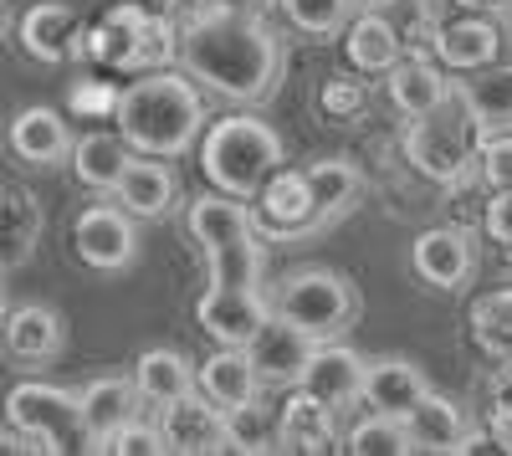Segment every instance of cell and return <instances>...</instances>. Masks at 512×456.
I'll return each mask as SVG.
<instances>
[{"instance_id":"f1b7e54d","label":"cell","mask_w":512,"mask_h":456,"mask_svg":"<svg viewBox=\"0 0 512 456\" xmlns=\"http://www.w3.org/2000/svg\"><path fill=\"white\" fill-rule=\"evenodd\" d=\"M41 241V200L21 185H0V272L26 267Z\"/></svg>"},{"instance_id":"cb8c5ba5","label":"cell","mask_w":512,"mask_h":456,"mask_svg":"<svg viewBox=\"0 0 512 456\" xmlns=\"http://www.w3.org/2000/svg\"><path fill=\"white\" fill-rule=\"evenodd\" d=\"M195 390L210 395L221 410H231V405H241L251 395H267L262 375H256V364L246 354V344H216V354L195 369Z\"/></svg>"},{"instance_id":"ba28073f","label":"cell","mask_w":512,"mask_h":456,"mask_svg":"<svg viewBox=\"0 0 512 456\" xmlns=\"http://www.w3.org/2000/svg\"><path fill=\"white\" fill-rule=\"evenodd\" d=\"M6 421L11 431L31 436L36 451H88V431H82L77 395L47 380H21L6 395Z\"/></svg>"},{"instance_id":"8d00e7d4","label":"cell","mask_w":512,"mask_h":456,"mask_svg":"<svg viewBox=\"0 0 512 456\" xmlns=\"http://www.w3.org/2000/svg\"><path fill=\"white\" fill-rule=\"evenodd\" d=\"M472 170L482 175L487 190H512V134H487L477 144V164Z\"/></svg>"},{"instance_id":"7bdbcfd3","label":"cell","mask_w":512,"mask_h":456,"mask_svg":"<svg viewBox=\"0 0 512 456\" xmlns=\"http://www.w3.org/2000/svg\"><path fill=\"white\" fill-rule=\"evenodd\" d=\"M456 11H472V16H507L512 0H451Z\"/></svg>"},{"instance_id":"5bb4252c","label":"cell","mask_w":512,"mask_h":456,"mask_svg":"<svg viewBox=\"0 0 512 456\" xmlns=\"http://www.w3.org/2000/svg\"><path fill=\"white\" fill-rule=\"evenodd\" d=\"M405 436L410 451H436V456H461V451H477V426L466 421V410L436 390H425L410 410H405Z\"/></svg>"},{"instance_id":"e575fe53","label":"cell","mask_w":512,"mask_h":456,"mask_svg":"<svg viewBox=\"0 0 512 456\" xmlns=\"http://www.w3.org/2000/svg\"><path fill=\"white\" fill-rule=\"evenodd\" d=\"M344 451H354V456H410L405 421H400V416H384V410H374L369 421H359V426L344 436Z\"/></svg>"},{"instance_id":"d590c367","label":"cell","mask_w":512,"mask_h":456,"mask_svg":"<svg viewBox=\"0 0 512 456\" xmlns=\"http://www.w3.org/2000/svg\"><path fill=\"white\" fill-rule=\"evenodd\" d=\"M487 436L512 451V364H502L487 385Z\"/></svg>"},{"instance_id":"b9f144b4","label":"cell","mask_w":512,"mask_h":456,"mask_svg":"<svg viewBox=\"0 0 512 456\" xmlns=\"http://www.w3.org/2000/svg\"><path fill=\"white\" fill-rule=\"evenodd\" d=\"M267 0H169V16L185 21V16H200V11H262Z\"/></svg>"},{"instance_id":"60d3db41","label":"cell","mask_w":512,"mask_h":456,"mask_svg":"<svg viewBox=\"0 0 512 456\" xmlns=\"http://www.w3.org/2000/svg\"><path fill=\"white\" fill-rule=\"evenodd\" d=\"M482 231L512 252V190H492V200L482 205Z\"/></svg>"},{"instance_id":"f546056e","label":"cell","mask_w":512,"mask_h":456,"mask_svg":"<svg viewBox=\"0 0 512 456\" xmlns=\"http://www.w3.org/2000/svg\"><path fill=\"white\" fill-rule=\"evenodd\" d=\"M72 175H77V185H88V190H98V195H113V185H118V175H123V164L134 159V149L123 144V134H103V129H93V134H82V139H72Z\"/></svg>"},{"instance_id":"277c9868","label":"cell","mask_w":512,"mask_h":456,"mask_svg":"<svg viewBox=\"0 0 512 456\" xmlns=\"http://www.w3.org/2000/svg\"><path fill=\"white\" fill-rule=\"evenodd\" d=\"M200 170L216 190H226L236 200H251L282 170V134L267 118H251V113L216 118L200 134Z\"/></svg>"},{"instance_id":"ab89813d","label":"cell","mask_w":512,"mask_h":456,"mask_svg":"<svg viewBox=\"0 0 512 456\" xmlns=\"http://www.w3.org/2000/svg\"><path fill=\"white\" fill-rule=\"evenodd\" d=\"M67 108L82 113V118H108L118 108V93L108 88V82H98V77H77L72 93H67Z\"/></svg>"},{"instance_id":"e0dca14e","label":"cell","mask_w":512,"mask_h":456,"mask_svg":"<svg viewBox=\"0 0 512 456\" xmlns=\"http://www.w3.org/2000/svg\"><path fill=\"white\" fill-rule=\"evenodd\" d=\"M21 47L26 57L47 62V67H62L72 57H82V47H88V31H82L77 11L62 6V0H41V6H31L21 16Z\"/></svg>"},{"instance_id":"4316f807","label":"cell","mask_w":512,"mask_h":456,"mask_svg":"<svg viewBox=\"0 0 512 456\" xmlns=\"http://www.w3.org/2000/svg\"><path fill=\"white\" fill-rule=\"evenodd\" d=\"M431 390L425 385V375L410 364V359H400V354H384V359H369L364 364V405L369 410H384V416H405V410Z\"/></svg>"},{"instance_id":"d4e9b609","label":"cell","mask_w":512,"mask_h":456,"mask_svg":"<svg viewBox=\"0 0 512 456\" xmlns=\"http://www.w3.org/2000/svg\"><path fill=\"white\" fill-rule=\"evenodd\" d=\"M384 77H390V103H395L405 118L431 113V108L451 93V77H446V67H441L431 52H405Z\"/></svg>"},{"instance_id":"83f0119b","label":"cell","mask_w":512,"mask_h":456,"mask_svg":"<svg viewBox=\"0 0 512 456\" xmlns=\"http://www.w3.org/2000/svg\"><path fill=\"white\" fill-rule=\"evenodd\" d=\"M344 57H349V67L354 72H369V77H379V72H390L400 57H405V41H400V31L384 21L379 11H359L344 31Z\"/></svg>"},{"instance_id":"5b68a950","label":"cell","mask_w":512,"mask_h":456,"mask_svg":"<svg viewBox=\"0 0 512 456\" xmlns=\"http://www.w3.org/2000/svg\"><path fill=\"white\" fill-rule=\"evenodd\" d=\"M82 52H88L98 67H108V72H159V67H175L180 26L159 6L123 0V6H113L88 31V47Z\"/></svg>"},{"instance_id":"1f68e13d","label":"cell","mask_w":512,"mask_h":456,"mask_svg":"<svg viewBox=\"0 0 512 456\" xmlns=\"http://www.w3.org/2000/svg\"><path fill=\"white\" fill-rule=\"evenodd\" d=\"M472 344L492 364H512V287H497L472 303Z\"/></svg>"},{"instance_id":"ffe728a7","label":"cell","mask_w":512,"mask_h":456,"mask_svg":"<svg viewBox=\"0 0 512 456\" xmlns=\"http://www.w3.org/2000/svg\"><path fill=\"white\" fill-rule=\"evenodd\" d=\"M308 195H313V216H318V231H328L333 221H344L354 216L359 205H364V175H359V164H349L344 154H328V159H313L308 170Z\"/></svg>"},{"instance_id":"2e32d148","label":"cell","mask_w":512,"mask_h":456,"mask_svg":"<svg viewBox=\"0 0 512 456\" xmlns=\"http://www.w3.org/2000/svg\"><path fill=\"white\" fill-rule=\"evenodd\" d=\"M364 364L369 359L359 349H349L344 339H328V344H313V359H308L297 385H303L313 400H323L328 410H344L364 395Z\"/></svg>"},{"instance_id":"d6986e66","label":"cell","mask_w":512,"mask_h":456,"mask_svg":"<svg viewBox=\"0 0 512 456\" xmlns=\"http://www.w3.org/2000/svg\"><path fill=\"white\" fill-rule=\"evenodd\" d=\"M0 344H6V354L21 359V364H47L67 344V323L47 303H21L0 318Z\"/></svg>"},{"instance_id":"44dd1931","label":"cell","mask_w":512,"mask_h":456,"mask_svg":"<svg viewBox=\"0 0 512 456\" xmlns=\"http://www.w3.org/2000/svg\"><path fill=\"white\" fill-rule=\"evenodd\" d=\"M139 390H134V375H103L93 385L77 390V410H82V431H88V451H103V441L139 416Z\"/></svg>"},{"instance_id":"6da1fadb","label":"cell","mask_w":512,"mask_h":456,"mask_svg":"<svg viewBox=\"0 0 512 456\" xmlns=\"http://www.w3.org/2000/svg\"><path fill=\"white\" fill-rule=\"evenodd\" d=\"M190 241L210 262V287L195 303V323L216 344H246L256 323L272 313L267 303V267H262V236H256L251 205L210 190L190 200Z\"/></svg>"},{"instance_id":"d6a6232c","label":"cell","mask_w":512,"mask_h":456,"mask_svg":"<svg viewBox=\"0 0 512 456\" xmlns=\"http://www.w3.org/2000/svg\"><path fill=\"white\" fill-rule=\"evenodd\" d=\"M226 436H231V451H246V456L277 451V410H272L262 395L231 405V410H226Z\"/></svg>"},{"instance_id":"8992f818","label":"cell","mask_w":512,"mask_h":456,"mask_svg":"<svg viewBox=\"0 0 512 456\" xmlns=\"http://www.w3.org/2000/svg\"><path fill=\"white\" fill-rule=\"evenodd\" d=\"M267 303H272L277 318L303 328L313 344L344 339L349 328L359 323V313H364L359 287L344 272H333V267H292L267 293Z\"/></svg>"},{"instance_id":"74e56055","label":"cell","mask_w":512,"mask_h":456,"mask_svg":"<svg viewBox=\"0 0 512 456\" xmlns=\"http://www.w3.org/2000/svg\"><path fill=\"white\" fill-rule=\"evenodd\" d=\"M318 103H323V113H328V118L344 123V118L364 113V82H359L354 72H338V77H328V82H323Z\"/></svg>"},{"instance_id":"9c48e42d","label":"cell","mask_w":512,"mask_h":456,"mask_svg":"<svg viewBox=\"0 0 512 456\" xmlns=\"http://www.w3.org/2000/svg\"><path fill=\"white\" fill-rule=\"evenodd\" d=\"M246 205H251V221H256L262 241H308L318 231L308 180H303V170H287V164Z\"/></svg>"},{"instance_id":"7a4b0ae2","label":"cell","mask_w":512,"mask_h":456,"mask_svg":"<svg viewBox=\"0 0 512 456\" xmlns=\"http://www.w3.org/2000/svg\"><path fill=\"white\" fill-rule=\"evenodd\" d=\"M180 26V52L175 67L195 88L216 93L236 108H256L282 88V36L262 11H200L175 21Z\"/></svg>"},{"instance_id":"836d02e7","label":"cell","mask_w":512,"mask_h":456,"mask_svg":"<svg viewBox=\"0 0 512 456\" xmlns=\"http://www.w3.org/2000/svg\"><path fill=\"white\" fill-rule=\"evenodd\" d=\"M277 11L303 36H338L354 21V0H277Z\"/></svg>"},{"instance_id":"7402d4cb","label":"cell","mask_w":512,"mask_h":456,"mask_svg":"<svg viewBox=\"0 0 512 456\" xmlns=\"http://www.w3.org/2000/svg\"><path fill=\"white\" fill-rule=\"evenodd\" d=\"M333 416L338 410L313 400L303 385H292V395L277 405V451H308V456L333 451V441H338Z\"/></svg>"},{"instance_id":"30bf717a","label":"cell","mask_w":512,"mask_h":456,"mask_svg":"<svg viewBox=\"0 0 512 456\" xmlns=\"http://www.w3.org/2000/svg\"><path fill=\"white\" fill-rule=\"evenodd\" d=\"M159 441L164 451H175V456H210V451H231V436H226V410L190 390V395H175V400H164L159 405Z\"/></svg>"},{"instance_id":"f35d334b","label":"cell","mask_w":512,"mask_h":456,"mask_svg":"<svg viewBox=\"0 0 512 456\" xmlns=\"http://www.w3.org/2000/svg\"><path fill=\"white\" fill-rule=\"evenodd\" d=\"M103 451H113V456H159L164 451V441H159V426H149V421H123L108 441H103Z\"/></svg>"},{"instance_id":"484cf974","label":"cell","mask_w":512,"mask_h":456,"mask_svg":"<svg viewBox=\"0 0 512 456\" xmlns=\"http://www.w3.org/2000/svg\"><path fill=\"white\" fill-rule=\"evenodd\" d=\"M451 88L461 93V103L472 108V118L482 123V134H512V67H477L451 77Z\"/></svg>"},{"instance_id":"ac0fdd59","label":"cell","mask_w":512,"mask_h":456,"mask_svg":"<svg viewBox=\"0 0 512 456\" xmlns=\"http://www.w3.org/2000/svg\"><path fill=\"white\" fill-rule=\"evenodd\" d=\"M113 200L134 221H164L169 211H175V200H180V180H175V170H169L164 159L139 154V159L123 164V175L113 185Z\"/></svg>"},{"instance_id":"7c38bea8","label":"cell","mask_w":512,"mask_h":456,"mask_svg":"<svg viewBox=\"0 0 512 456\" xmlns=\"http://www.w3.org/2000/svg\"><path fill=\"white\" fill-rule=\"evenodd\" d=\"M410 267L436 293H461L477 272V246L466 226H425L410 246Z\"/></svg>"},{"instance_id":"9a60e30c","label":"cell","mask_w":512,"mask_h":456,"mask_svg":"<svg viewBox=\"0 0 512 456\" xmlns=\"http://www.w3.org/2000/svg\"><path fill=\"white\" fill-rule=\"evenodd\" d=\"M431 52L446 72H477V67H492L502 57V26L497 16H472V11H456L451 21L436 26V41Z\"/></svg>"},{"instance_id":"4fadbf2b","label":"cell","mask_w":512,"mask_h":456,"mask_svg":"<svg viewBox=\"0 0 512 456\" xmlns=\"http://www.w3.org/2000/svg\"><path fill=\"white\" fill-rule=\"evenodd\" d=\"M246 354L256 364V375H262V390H292L297 380H303L308 359H313V339L297 323L267 313L262 323H256V334L246 339Z\"/></svg>"},{"instance_id":"8fae6325","label":"cell","mask_w":512,"mask_h":456,"mask_svg":"<svg viewBox=\"0 0 512 456\" xmlns=\"http://www.w3.org/2000/svg\"><path fill=\"white\" fill-rule=\"evenodd\" d=\"M72 246L93 272H128L139 262V231L123 205H88L72 221Z\"/></svg>"},{"instance_id":"4dcf8cb0","label":"cell","mask_w":512,"mask_h":456,"mask_svg":"<svg viewBox=\"0 0 512 456\" xmlns=\"http://www.w3.org/2000/svg\"><path fill=\"white\" fill-rule=\"evenodd\" d=\"M134 390L144 405H164L175 395H190L195 390V364L180 354V349H144L134 359Z\"/></svg>"},{"instance_id":"603a6c76","label":"cell","mask_w":512,"mask_h":456,"mask_svg":"<svg viewBox=\"0 0 512 456\" xmlns=\"http://www.w3.org/2000/svg\"><path fill=\"white\" fill-rule=\"evenodd\" d=\"M11 149H16V159L36 164V170H52V164H62L72 154V129L57 108L36 103L11 118Z\"/></svg>"},{"instance_id":"3957f363","label":"cell","mask_w":512,"mask_h":456,"mask_svg":"<svg viewBox=\"0 0 512 456\" xmlns=\"http://www.w3.org/2000/svg\"><path fill=\"white\" fill-rule=\"evenodd\" d=\"M113 118H118L123 144L134 149V154L180 159L205 134V98H200V88H195L185 72L159 67V72H139L118 93Z\"/></svg>"},{"instance_id":"52a82bcc","label":"cell","mask_w":512,"mask_h":456,"mask_svg":"<svg viewBox=\"0 0 512 456\" xmlns=\"http://www.w3.org/2000/svg\"><path fill=\"white\" fill-rule=\"evenodd\" d=\"M482 123L472 118V108L461 103V93L451 88L431 113H420L410 118V129H405V159L415 164V170L425 180H436V185H456L472 175V164H477V144H482Z\"/></svg>"}]
</instances>
